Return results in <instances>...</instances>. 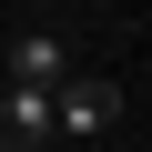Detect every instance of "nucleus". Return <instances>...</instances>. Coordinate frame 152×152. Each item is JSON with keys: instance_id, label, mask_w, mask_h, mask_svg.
Returning a JSON list of instances; mask_svg holds the SVG:
<instances>
[{"instance_id": "7ed1b4c3", "label": "nucleus", "mask_w": 152, "mask_h": 152, "mask_svg": "<svg viewBox=\"0 0 152 152\" xmlns=\"http://www.w3.org/2000/svg\"><path fill=\"white\" fill-rule=\"evenodd\" d=\"M31 142H51V91L0 81V152H31Z\"/></svg>"}, {"instance_id": "f03ea898", "label": "nucleus", "mask_w": 152, "mask_h": 152, "mask_svg": "<svg viewBox=\"0 0 152 152\" xmlns=\"http://www.w3.org/2000/svg\"><path fill=\"white\" fill-rule=\"evenodd\" d=\"M112 112H122L112 81H61L51 91V132H112Z\"/></svg>"}, {"instance_id": "f257e3e1", "label": "nucleus", "mask_w": 152, "mask_h": 152, "mask_svg": "<svg viewBox=\"0 0 152 152\" xmlns=\"http://www.w3.org/2000/svg\"><path fill=\"white\" fill-rule=\"evenodd\" d=\"M0 61H10V81H20V91H61V81H71V51H61L51 31H20Z\"/></svg>"}]
</instances>
